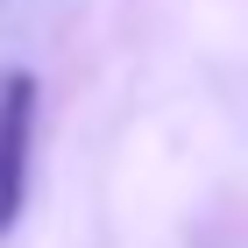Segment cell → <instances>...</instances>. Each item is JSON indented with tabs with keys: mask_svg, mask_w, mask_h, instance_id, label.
Returning <instances> with one entry per match:
<instances>
[{
	"mask_svg": "<svg viewBox=\"0 0 248 248\" xmlns=\"http://www.w3.org/2000/svg\"><path fill=\"white\" fill-rule=\"evenodd\" d=\"M29 156H36V78L0 71V241L29 206Z\"/></svg>",
	"mask_w": 248,
	"mask_h": 248,
	"instance_id": "1",
	"label": "cell"
}]
</instances>
